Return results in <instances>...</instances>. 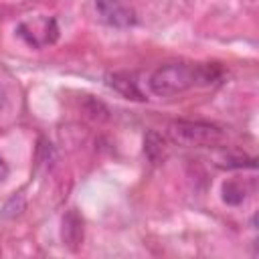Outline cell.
I'll use <instances>...</instances> for the list:
<instances>
[{
  "mask_svg": "<svg viewBox=\"0 0 259 259\" xmlns=\"http://www.w3.org/2000/svg\"><path fill=\"white\" fill-rule=\"evenodd\" d=\"M245 194H247V190H245V186H243L241 180L231 178V180H225L223 186H221L223 202L229 204V206H239V204H243Z\"/></svg>",
  "mask_w": 259,
  "mask_h": 259,
  "instance_id": "cell-8",
  "label": "cell"
},
{
  "mask_svg": "<svg viewBox=\"0 0 259 259\" xmlns=\"http://www.w3.org/2000/svg\"><path fill=\"white\" fill-rule=\"evenodd\" d=\"M4 107H6V91L0 85V111H4Z\"/></svg>",
  "mask_w": 259,
  "mask_h": 259,
  "instance_id": "cell-11",
  "label": "cell"
},
{
  "mask_svg": "<svg viewBox=\"0 0 259 259\" xmlns=\"http://www.w3.org/2000/svg\"><path fill=\"white\" fill-rule=\"evenodd\" d=\"M221 75L223 71L214 63H168L150 75L148 87L158 97H172L198 85H212L221 79Z\"/></svg>",
  "mask_w": 259,
  "mask_h": 259,
  "instance_id": "cell-1",
  "label": "cell"
},
{
  "mask_svg": "<svg viewBox=\"0 0 259 259\" xmlns=\"http://www.w3.org/2000/svg\"><path fill=\"white\" fill-rule=\"evenodd\" d=\"M95 8L101 20L113 28H130L138 22L136 12L121 0H95Z\"/></svg>",
  "mask_w": 259,
  "mask_h": 259,
  "instance_id": "cell-4",
  "label": "cell"
},
{
  "mask_svg": "<svg viewBox=\"0 0 259 259\" xmlns=\"http://www.w3.org/2000/svg\"><path fill=\"white\" fill-rule=\"evenodd\" d=\"M144 154H146L148 162H152L154 166L162 164L166 160V156H168L166 140L158 132H154V130L146 132V136H144Z\"/></svg>",
  "mask_w": 259,
  "mask_h": 259,
  "instance_id": "cell-7",
  "label": "cell"
},
{
  "mask_svg": "<svg viewBox=\"0 0 259 259\" xmlns=\"http://www.w3.org/2000/svg\"><path fill=\"white\" fill-rule=\"evenodd\" d=\"M168 138L184 148H210L223 142L225 132L208 121L178 119L168 125Z\"/></svg>",
  "mask_w": 259,
  "mask_h": 259,
  "instance_id": "cell-2",
  "label": "cell"
},
{
  "mask_svg": "<svg viewBox=\"0 0 259 259\" xmlns=\"http://www.w3.org/2000/svg\"><path fill=\"white\" fill-rule=\"evenodd\" d=\"M105 83H107V87H111L113 91H117L125 99L144 101V95L138 89V85H136V81H134V77L130 73H109L105 77Z\"/></svg>",
  "mask_w": 259,
  "mask_h": 259,
  "instance_id": "cell-6",
  "label": "cell"
},
{
  "mask_svg": "<svg viewBox=\"0 0 259 259\" xmlns=\"http://www.w3.org/2000/svg\"><path fill=\"white\" fill-rule=\"evenodd\" d=\"M85 111L89 117L97 119V121H103L109 117V111L107 107L101 103V101H95V99H85Z\"/></svg>",
  "mask_w": 259,
  "mask_h": 259,
  "instance_id": "cell-10",
  "label": "cell"
},
{
  "mask_svg": "<svg viewBox=\"0 0 259 259\" xmlns=\"http://www.w3.org/2000/svg\"><path fill=\"white\" fill-rule=\"evenodd\" d=\"M83 237H85L83 217L79 214L77 208H69L61 221V241L69 251H79V247L83 245Z\"/></svg>",
  "mask_w": 259,
  "mask_h": 259,
  "instance_id": "cell-5",
  "label": "cell"
},
{
  "mask_svg": "<svg viewBox=\"0 0 259 259\" xmlns=\"http://www.w3.org/2000/svg\"><path fill=\"white\" fill-rule=\"evenodd\" d=\"M16 34L32 49L51 47L59 40V24L53 16H36L32 20H22L16 26Z\"/></svg>",
  "mask_w": 259,
  "mask_h": 259,
  "instance_id": "cell-3",
  "label": "cell"
},
{
  "mask_svg": "<svg viewBox=\"0 0 259 259\" xmlns=\"http://www.w3.org/2000/svg\"><path fill=\"white\" fill-rule=\"evenodd\" d=\"M221 168H255V160L253 158H245V156H235V154H227L221 158L219 162Z\"/></svg>",
  "mask_w": 259,
  "mask_h": 259,
  "instance_id": "cell-9",
  "label": "cell"
}]
</instances>
